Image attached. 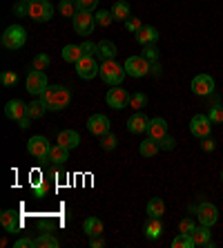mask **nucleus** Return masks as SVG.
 <instances>
[{
    "mask_svg": "<svg viewBox=\"0 0 223 248\" xmlns=\"http://www.w3.org/2000/svg\"><path fill=\"white\" fill-rule=\"evenodd\" d=\"M40 101L45 103L47 110L60 112L69 105V101H72V92H69L65 85H49L45 92L40 94Z\"/></svg>",
    "mask_w": 223,
    "mask_h": 248,
    "instance_id": "nucleus-1",
    "label": "nucleus"
},
{
    "mask_svg": "<svg viewBox=\"0 0 223 248\" xmlns=\"http://www.w3.org/2000/svg\"><path fill=\"white\" fill-rule=\"evenodd\" d=\"M0 43L5 49H20L27 43V29L23 25H9L0 36Z\"/></svg>",
    "mask_w": 223,
    "mask_h": 248,
    "instance_id": "nucleus-2",
    "label": "nucleus"
},
{
    "mask_svg": "<svg viewBox=\"0 0 223 248\" xmlns=\"http://www.w3.org/2000/svg\"><path fill=\"white\" fill-rule=\"evenodd\" d=\"M98 76H101L107 85H120L123 78L127 76V72H125V67H120V65L116 63L114 58H107V61L101 63V72H98Z\"/></svg>",
    "mask_w": 223,
    "mask_h": 248,
    "instance_id": "nucleus-3",
    "label": "nucleus"
},
{
    "mask_svg": "<svg viewBox=\"0 0 223 248\" xmlns=\"http://www.w3.org/2000/svg\"><path fill=\"white\" fill-rule=\"evenodd\" d=\"M27 16L31 20H36V23H47L54 16V7L49 0H29Z\"/></svg>",
    "mask_w": 223,
    "mask_h": 248,
    "instance_id": "nucleus-4",
    "label": "nucleus"
},
{
    "mask_svg": "<svg viewBox=\"0 0 223 248\" xmlns=\"http://www.w3.org/2000/svg\"><path fill=\"white\" fill-rule=\"evenodd\" d=\"M125 72L127 76H132V78H143V76L149 74V69H152V63H149L145 56H130L125 61Z\"/></svg>",
    "mask_w": 223,
    "mask_h": 248,
    "instance_id": "nucleus-5",
    "label": "nucleus"
},
{
    "mask_svg": "<svg viewBox=\"0 0 223 248\" xmlns=\"http://www.w3.org/2000/svg\"><path fill=\"white\" fill-rule=\"evenodd\" d=\"M72 23H74V31L78 36H89L96 27V18L92 16V12H76Z\"/></svg>",
    "mask_w": 223,
    "mask_h": 248,
    "instance_id": "nucleus-6",
    "label": "nucleus"
},
{
    "mask_svg": "<svg viewBox=\"0 0 223 248\" xmlns=\"http://www.w3.org/2000/svg\"><path fill=\"white\" fill-rule=\"evenodd\" d=\"M49 150H52V145L47 141L45 137H31L27 141V152L31 156H36L38 161H47V156H49Z\"/></svg>",
    "mask_w": 223,
    "mask_h": 248,
    "instance_id": "nucleus-7",
    "label": "nucleus"
},
{
    "mask_svg": "<svg viewBox=\"0 0 223 248\" xmlns=\"http://www.w3.org/2000/svg\"><path fill=\"white\" fill-rule=\"evenodd\" d=\"M98 72H101V63L94 56H83L76 63V74L85 81H92L94 76H98Z\"/></svg>",
    "mask_w": 223,
    "mask_h": 248,
    "instance_id": "nucleus-8",
    "label": "nucleus"
},
{
    "mask_svg": "<svg viewBox=\"0 0 223 248\" xmlns=\"http://www.w3.org/2000/svg\"><path fill=\"white\" fill-rule=\"evenodd\" d=\"M130 96L132 94L127 92V90H123L120 85H112V90L107 92L105 101H107V105L112 108V110H123V108L130 105Z\"/></svg>",
    "mask_w": 223,
    "mask_h": 248,
    "instance_id": "nucleus-9",
    "label": "nucleus"
},
{
    "mask_svg": "<svg viewBox=\"0 0 223 248\" xmlns=\"http://www.w3.org/2000/svg\"><path fill=\"white\" fill-rule=\"evenodd\" d=\"M196 217H199V221L203 226H214L219 221V208L214 206V203H210V202H201L199 206H196Z\"/></svg>",
    "mask_w": 223,
    "mask_h": 248,
    "instance_id": "nucleus-10",
    "label": "nucleus"
},
{
    "mask_svg": "<svg viewBox=\"0 0 223 248\" xmlns=\"http://www.w3.org/2000/svg\"><path fill=\"white\" fill-rule=\"evenodd\" d=\"M25 85H27V92L29 94H43L47 90V76H45V72H38V69H31V72H29L27 74V83H25Z\"/></svg>",
    "mask_w": 223,
    "mask_h": 248,
    "instance_id": "nucleus-11",
    "label": "nucleus"
},
{
    "mask_svg": "<svg viewBox=\"0 0 223 248\" xmlns=\"http://www.w3.org/2000/svg\"><path fill=\"white\" fill-rule=\"evenodd\" d=\"M210 130H212L210 116H206V114H196V116H192V121H190V132L194 134L196 139H206V137H210Z\"/></svg>",
    "mask_w": 223,
    "mask_h": 248,
    "instance_id": "nucleus-12",
    "label": "nucleus"
},
{
    "mask_svg": "<svg viewBox=\"0 0 223 248\" xmlns=\"http://www.w3.org/2000/svg\"><path fill=\"white\" fill-rule=\"evenodd\" d=\"M192 92L196 96H210L214 94V78L208 74H199L192 78Z\"/></svg>",
    "mask_w": 223,
    "mask_h": 248,
    "instance_id": "nucleus-13",
    "label": "nucleus"
},
{
    "mask_svg": "<svg viewBox=\"0 0 223 248\" xmlns=\"http://www.w3.org/2000/svg\"><path fill=\"white\" fill-rule=\"evenodd\" d=\"M87 130L94 137H103V134L109 132V119L105 114H92L87 119Z\"/></svg>",
    "mask_w": 223,
    "mask_h": 248,
    "instance_id": "nucleus-14",
    "label": "nucleus"
},
{
    "mask_svg": "<svg viewBox=\"0 0 223 248\" xmlns=\"http://www.w3.org/2000/svg\"><path fill=\"white\" fill-rule=\"evenodd\" d=\"M5 116L9 121L18 123L23 116H27V103H23L20 98H12V101L5 105Z\"/></svg>",
    "mask_w": 223,
    "mask_h": 248,
    "instance_id": "nucleus-15",
    "label": "nucleus"
},
{
    "mask_svg": "<svg viewBox=\"0 0 223 248\" xmlns=\"http://www.w3.org/2000/svg\"><path fill=\"white\" fill-rule=\"evenodd\" d=\"M148 127H149V119L143 114V110L134 112V114L127 119V130H130L132 134H143V132H148Z\"/></svg>",
    "mask_w": 223,
    "mask_h": 248,
    "instance_id": "nucleus-16",
    "label": "nucleus"
},
{
    "mask_svg": "<svg viewBox=\"0 0 223 248\" xmlns=\"http://www.w3.org/2000/svg\"><path fill=\"white\" fill-rule=\"evenodd\" d=\"M148 134L156 141H161L163 137H167V121L163 116H156V119H149V127H148Z\"/></svg>",
    "mask_w": 223,
    "mask_h": 248,
    "instance_id": "nucleus-17",
    "label": "nucleus"
},
{
    "mask_svg": "<svg viewBox=\"0 0 223 248\" xmlns=\"http://www.w3.org/2000/svg\"><path fill=\"white\" fill-rule=\"evenodd\" d=\"M136 41H138V45H152V43L159 41V31L152 25H143L136 31Z\"/></svg>",
    "mask_w": 223,
    "mask_h": 248,
    "instance_id": "nucleus-18",
    "label": "nucleus"
},
{
    "mask_svg": "<svg viewBox=\"0 0 223 248\" xmlns=\"http://www.w3.org/2000/svg\"><path fill=\"white\" fill-rule=\"evenodd\" d=\"M0 224H2V228H5L7 232H18V228H20L18 213H14V210H2V215H0Z\"/></svg>",
    "mask_w": 223,
    "mask_h": 248,
    "instance_id": "nucleus-19",
    "label": "nucleus"
},
{
    "mask_svg": "<svg viewBox=\"0 0 223 248\" xmlns=\"http://www.w3.org/2000/svg\"><path fill=\"white\" fill-rule=\"evenodd\" d=\"M56 143L65 145V148H69V150H74L76 145L80 143V137H78V132H76V130H63V132H58Z\"/></svg>",
    "mask_w": 223,
    "mask_h": 248,
    "instance_id": "nucleus-20",
    "label": "nucleus"
},
{
    "mask_svg": "<svg viewBox=\"0 0 223 248\" xmlns=\"http://www.w3.org/2000/svg\"><path fill=\"white\" fill-rule=\"evenodd\" d=\"M96 56L101 58V61H107V58H114L116 56V45L112 41H107V38H103V41L96 43Z\"/></svg>",
    "mask_w": 223,
    "mask_h": 248,
    "instance_id": "nucleus-21",
    "label": "nucleus"
},
{
    "mask_svg": "<svg viewBox=\"0 0 223 248\" xmlns=\"http://www.w3.org/2000/svg\"><path fill=\"white\" fill-rule=\"evenodd\" d=\"M192 239H194V246H212L210 226H203V224H201L199 228H194V232H192Z\"/></svg>",
    "mask_w": 223,
    "mask_h": 248,
    "instance_id": "nucleus-22",
    "label": "nucleus"
},
{
    "mask_svg": "<svg viewBox=\"0 0 223 248\" xmlns=\"http://www.w3.org/2000/svg\"><path fill=\"white\" fill-rule=\"evenodd\" d=\"M161 150V145H159V141L156 139H152V137H148L145 141H141L138 143V152H141V156H156V152Z\"/></svg>",
    "mask_w": 223,
    "mask_h": 248,
    "instance_id": "nucleus-23",
    "label": "nucleus"
},
{
    "mask_svg": "<svg viewBox=\"0 0 223 248\" xmlns=\"http://www.w3.org/2000/svg\"><path fill=\"white\" fill-rule=\"evenodd\" d=\"M67 159H69V148H65V145H60V143L52 145V150H49L47 161H52V163H65Z\"/></svg>",
    "mask_w": 223,
    "mask_h": 248,
    "instance_id": "nucleus-24",
    "label": "nucleus"
},
{
    "mask_svg": "<svg viewBox=\"0 0 223 248\" xmlns=\"http://www.w3.org/2000/svg\"><path fill=\"white\" fill-rule=\"evenodd\" d=\"M163 235V224H161L159 217H149L148 224H145V237L148 239H159Z\"/></svg>",
    "mask_w": 223,
    "mask_h": 248,
    "instance_id": "nucleus-25",
    "label": "nucleus"
},
{
    "mask_svg": "<svg viewBox=\"0 0 223 248\" xmlns=\"http://www.w3.org/2000/svg\"><path fill=\"white\" fill-rule=\"evenodd\" d=\"M83 231H85L87 237L103 235V221L98 219V217H87L85 224H83Z\"/></svg>",
    "mask_w": 223,
    "mask_h": 248,
    "instance_id": "nucleus-26",
    "label": "nucleus"
},
{
    "mask_svg": "<svg viewBox=\"0 0 223 248\" xmlns=\"http://www.w3.org/2000/svg\"><path fill=\"white\" fill-rule=\"evenodd\" d=\"M80 58H83V49H80V45H65L63 47V61L65 63H78Z\"/></svg>",
    "mask_w": 223,
    "mask_h": 248,
    "instance_id": "nucleus-27",
    "label": "nucleus"
},
{
    "mask_svg": "<svg viewBox=\"0 0 223 248\" xmlns=\"http://www.w3.org/2000/svg\"><path fill=\"white\" fill-rule=\"evenodd\" d=\"M148 215L149 217H163L165 215V202L161 199V197H154V199H149L148 202Z\"/></svg>",
    "mask_w": 223,
    "mask_h": 248,
    "instance_id": "nucleus-28",
    "label": "nucleus"
},
{
    "mask_svg": "<svg viewBox=\"0 0 223 248\" xmlns=\"http://www.w3.org/2000/svg\"><path fill=\"white\" fill-rule=\"evenodd\" d=\"M112 14H114V20H123L125 23L127 18L132 16V12H130V5L127 2H123V0H119V2H114V7H112Z\"/></svg>",
    "mask_w": 223,
    "mask_h": 248,
    "instance_id": "nucleus-29",
    "label": "nucleus"
},
{
    "mask_svg": "<svg viewBox=\"0 0 223 248\" xmlns=\"http://www.w3.org/2000/svg\"><path fill=\"white\" fill-rule=\"evenodd\" d=\"M45 112H47V108H45V103L43 101H31V103H27V116H31V121H36V119H43L45 116Z\"/></svg>",
    "mask_w": 223,
    "mask_h": 248,
    "instance_id": "nucleus-30",
    "label": "nucleus"
},
{
    "mask_svg": "<svg viewBox=\"0 0 223 248\" xmlns=\"http://www.w3.org/2000/svg\"><path fill=\"white\" fill-rule=\"evenodd\" d=\"M34 246L36 248H58L60 246V242H58L56 237H52V235H47V232H43V235H38L34 239Z\"/></svg>",
    "mask_w": 223,
    "mask_h": 248,
    "instance_id": "nucleus-31",
    "label": "nucleus"
},
{
    "mask_svg": "<svg viewBox=\"0 0 223 248\" xmlns=\"http://www.w3.org/2000/svg\"><path fill=\"white\" fill-rule=\"evenodd\" d=\"M194 246V239L188 232H178L174 239H172V248H192Z\"/></svg>",
    "mask_w": 223,
    "mask_h": 248,
    "instance_id": "nucleus-32",
    "label": "nucleus"
},
{
    "mask_svg": "<svg viewBox=\"0 0 223 248\" xmlns=\"http://www.w3.org/2000/svg\"><path fill=\"white\" fill-rule=\"evenodd\" d=\"M60 14L65 18H74L76 12H78V7H76V0H60V5H58Z\"/></svg>",
    "mask_w": 223,
    "mask_h": 248,
    "instance_id": "nucleus-33",
    "label": "nucleus"
},
{
    "mask_svg": "<svg viewBox=\"0 0 223 248\" xmlns=\"http://www.w3.org/2000/svg\"><path fill=\"white\" fill-rule=\"evenodd\" d=\"M49 63H52V58H49V54H36L34 61H31V69L45 72V69L49 67Z\"/></svg>",
    "mask_w": 223,
    "mask_h": 248,
    "instance_id": "nucleus-34",
    "label": "nucleus"
},
{
    "mask_svg": "<svg viewBox=\"0 0 223 248\" xmlns=\"http://www.w3.org/2000/svg\"><path fill=\"white\" fill-rule=\"evenodd\" d=\"M116 145H119V139H116V134L107 132V134H103V137H101V148H103L105 152H112Z\"/></svg>",
    "mask_w": 223,
    "mask_h": 248,
    "instance_id": "nucleus-35",
    "label": "nucleus"
},
{
    "mask_svg": "<svg viewBox=\"0 0 223 248\" xmlns=\"http://www.w3.org/2000/svg\"><path fill=\"white\" fill-rule=\"evenodd\" d=\"M145 103H148V96L141 94V92H136V94H132L130 96V105H127V108H134V112H138V110H143L145 108Z\"/></svg>",
    "mask_w": 223,
    "mask_h": 248,
    "instance_id": "nucleus-36",
    "label": "nucleus"
},
{
    "mask_svg": "<svg viewBox=\"0 0 223 248\" xmlns=\"http://www.w3.org/2000/svg\"><path fill=\"white\" fill-rule=\"evenodd\" d=\"M94 18H96V25H98V27H109V25L114 23V14H112V12H105V9H101V12H98Z\"/></svg>",
    "mask_w": 223,
    "mask_h": 248,
    "instance_id": "nucleus-37",
    "label": "nucleus"
},
{
    "mask_svg": "<svg viewBox=\"0 0 223 248\" xmlns=\"http://www.w3.org/2000/svg\"><path fill=\"white\" fill-rule=\"evenodd\" d=\"M0 83H2L5 87L16 85V83H18V74H16V72H2V74H0Z\"/></svg>",
    "mask_w": 223,
    "mask_h": 248,
    "instance_id": "nucleus-38",
    "label": "nucleus"
},
{
    "mask_svg": "<svg viewBox=\"0 0 223 248\" xmlns=\"http://www.w3.org/2000/svg\"><path fill=\"white\" fill-rule=\"evenodd\" d=\"M76 7L78 12H94L98 7V0H76Z\"/></svg>",
    "mask_w": 223,
    "mask_h": 248,
    "instance_id": "nucleus-39",
    "label": "nucleus"
},
{
    "mask_svg": "<svg viewBox=\"0 0 223 248\" xmlns=\"http://www.w3.org/2000/svg\"><path fill=\"white\" fill-rule=\"evenodd\" d=\"M196 228V224L190 217H185V219H181V224H178V232H188V235H192Z\"/></svg>",
    "mask_w": 223,
    "mask_h": 248,
    "instance_id": "nucleus-40",
    "label": "nucleus"
},
{
    "mask_svg": "<svg viewBox=\"0 0 223 248\" xmlns=\"http://www.w3.org/2000/svg\"><path fill=\"white\" fill-rule=\"evenodd\" d=\"M208 116H210L212 123H223V105H214Z\"/></svg>",
    "mask_w": 223,
    "mask_h": 248,
    "instance_id": "nucleus-41",
    "label": "nucleus"
},
{
    "mask_svg": "<svg viewBox=\"0 0 223 248\" xmlns=\"http://www.w3.org/2000/svg\"><path fill=\"white\" fill-rule=\"evenodd\" d=\"M143 56L148 58L149 63H156V61H159V49H156L154 45H145V49H143Z\"/></svg>",
    "mask_w": 223,
    "mask_h": 248,
    "instance_id": "nucleus-42",
    "label": "nucleus"
},
{
    "mask_svg": "<svg viewBox=\"0 0 223 248\" xmlns=\"http://www.w3.org/2000/svg\"><path fill=\"white\" fill-rule=\"evenodd\" d=\"M125 27L130 29L132 34H136L138 29L143 27V23H141V18H134V16H130V18H127V20H125Z\"/></svg>",
    "mask_w": 223,
    "mask_h": 248,
    "instance_id": "nucleus-43",
    "label": "nucleus"
},
{
    "mask_svg": "<svg viewBox=\"0 0 223 248\" xmlns=\"http://www.w3.org/2000/svg\"><path fill=\"white\" fill-rule=\"evenodd\" d=\"M80 49H83V56H94V54H96V43L85 41L80 45Z\"/></svg>",
    "mask_w": 223,
    "mask_h": 248,
    "instance_id": "nucleus-44",
    "label": "nucleus"
},
{
    "mask_svg": "<svg viewBox=\"0 0 223 248\" xmlns=\"http://www.w3.org/2000/svg\"><path fill=\"white\" fill-rule=\"evenodd\" d=\"M159 145L163 148V150H172V148L177 145V141H174V137H170V134H167V137H163L159 141Z\"/></svg>",
    "mask_w": 223,
    "mask_h": 248,
    "instance_id": "nucleus-45",
    "label": "nucleus"
},
{
    "mask_svg": "<svg viewBox=\"0 0 223 248\" xmlns=\"http://www.w3.org/2000/svg\"><path fill=\"white\" fill-rule=\"evenodd\" d=\"M14 248H36V246H34V239H27V237H23V239L14 242Z\"/></svg>",
    "mask_w": 223,
    "mask_h": 248,
    "instance_id": "nucleus-46",
    "label": "nucleus"
},
{
    "mask_svg": "<svg viewBox=\"0 0 223 248\" xmlns=\"http://www.w3.org/2000/svg\"><path fill=\"white\" fill-rule=\"evenodd\" d=\"M201 148H203V150H206V152H212V150H214V148H217V145H214V141H212V139H203V141H201Z\"/></svg>",
    "mask_w": 223,
    "mask_h": 248,
    "instance_id": "nucleus-47",
    "label": "nucleus"
},
{
    "mask_svg": "<svg viewBox=\"0 0 223 248\" xmlns=\"http://www.w3.org/2000/svg\"><path fill=\"white\" fill-rule=\"evenodd\" d=\"M89 246H92V248H101V246H105V239H103V235H96V237H92V242H89Z\"/></svg>",
    "mask_w": 223,
    "mask_h": 248,
    "instance_id": "nucleus-48",
    "label": "nucleus"
},
{
    "mask_svg": "<svg viewBox=\"0 0 223 248\" xmlns=\"http://www.w3.org/2000/svg\"><path fill=\"white\" fill-rule=\"evenodd\" d=\"M29 123H31V116H23V119L18 121V125H20V127L25 130V127H29Z\"/></svg>",
    "mask_w": 223,
    "mask_h": 248,
    "instance_id": "nucleus-49",
    "label": "nucleus"
},
{
    "mask_svg": "<svg viewBox=\"0 0 223 248\" xmlns=\"http://www.w3.org/2000/svg\"><path fill=\"white\" fill-rule=\"evenodd\" d=\"M149 74L159 76V74H161V65H159V63H152V69H149Z\"/></svg>",
    "mask_w": 223,
    "mask_h": 248,
    "instance_id": "nucleus-50",
    "label": "nucleus"
},
{
    "mask_svg": "<svg viewBox=\"0 0 223 248\" xmlns=\"http://www.w3.org/2000/svg\"><path fill=\"white\" fill-rule=\"evenodd\" d=\"M221 179H223V170H221Z\"/></svg>",
    "mask_w": 223,
    "mask_h": 248,
    "instance_id": "nucleus-51",
    "label": "nucleus"
}]
</instances>
